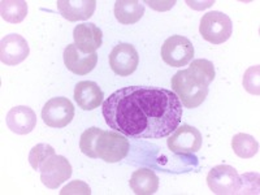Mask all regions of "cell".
<instances>
[{
	"label": "cell",
	"mask_w": 260,
	"mask_h": 195,
	"mask_svg": "<svg viewBox=\"0 0 260 195\" xmlns=\"http://www.w3.org/2000/svg\"><path fill=\"white\" fill-rule=\"evenodd\" d=\"M168 147L178 155L195 154L202 147V134L197 127L183 124L173 132L168 139Z\"/></svg>",
	"instance_id": "9c48e42d"
},
{
	"label": "cell",
	"mask_w": 260,
	"mask_h": 195,
	"mask_svg": "<svg viewBox=\"0 0 260 195\" xmlns=\"http://www.w3.org/2000/svg\"><path fill=\"white\" fill-rule=\"evenodd\" d=\"M241 187L238 194H255L259 190V175L257 173H246L240 176Z\"/></svg>",
	"instance_id": "603a6c76"
},
{
	"label": "cell",
	"mask_w": 260,
	"mask_h": 195,
	"mask_svg": "<svg viewBox=\"0 0 260 195\" xmlns=\"http://www.w3.org/2000/svg\"><path fill=\"white\" fill-rule=\"evenodd\" d=\"M7 125L11 132L25 136L32 132L37 125L36 112L27 106L13 107L7 115Z\"/></svg>",
	"instance_id": "5bb4252c"
},
{
	"label": "cell",
	"mask_w": 260,
	"mask_h": 195,
	"mask_svg": "<svg viewBox=\"0 0 260 195\" xmlns=\"http://www.w3.org/2000/svg\"><path fill=\"white\" fill-rule=\"evenodd\" d=\"M199 31L203 39L212 45H221L231 38L233 24L229 16L219 11H213L203 15L199 25Z\"/></svg>",
	"instance_id": "277c9868"
},
{
	"label": "cell",
	"mask_w": 260,
	"mask_h": 195,
	"mask_svg": "<svg viewBox=\"0 0 260 195\" xmlns=\"http://www.w3.org/2000/svg\"><path fill=\"white\" fill-rule=\"evenodd\" d=\"M52 155H55V150H53L52 146L46 145V143H39V145L34 146L31 148L29 154V162L30 166L32 167L34 171H39L41 166L48 157H51Z\"/></svg>",
	"instance_id": "44dd1931"
},
{
	"label": "cell",
	"mask_w": 260,
	"mask_h": 195,
	"mask_svg": "<svg viewBox=\"0 0 260 195\" xmlns=\"http://www.w3.org/2000/svg\"><path fill=\"white\" fill-rule=\"evenodd\" d=\"M60 15L65 20L76 22V21L89 20L95 12L96 2L95 0H59L56 2Z\"/></svg>",
	"instance_id": "9a60e30c"
},
{
	"label": "cell",
	"mask_w": 260,
	"mask_h": 195,
	"mask_svg": "<svg viewBox=\"0 0 260 195\" xmlns=\"http://www.w3.org/2000/svg\"><path fill=\"white\" fill-rule=\"evenodd\" d=\"M74 46L83 53H94L102 46L103 32L95 24H81L73 30Z\"/></svg>",
	"instance_id": "4fadbf2b"
},
{
	"label": "cell",
	"mask_w": 260,
	"mask_h": 195,
	"mask_svg": "<svg viewBox=\"0 0 260 195\" xmlns=\"http://www.w3.org/2000/svg\"><path fill=\"white\" fill-rule=\"evenodd\" d=\"M74 117V106L68 98H52L42 110V118L51 127L68 126Z\"/></svg>",
	"instance_id": "ba28073f"
},
{
	"label": "cell",
	"mask_w": 260,
	"mask_h": 195,
	"mask_svg": "<svg viewBox=\"0 0 260 195\" xmlns=\"http://www.w3.org/2000/svg\"><path fill=\"white\" fill-rule=\"evenodd\" d=\"M208 187L213 194L233 195L238 194L241 180L238 172L231 166H216L207 176Z\"/></svg>",
	"instance_id": "8992f818"
},
{
	"label": "cell",
	"mask_w": 260,
	"mask_h": 195,
	"mask_svg": "<svg viewBox=\"0 0 260 195\" xmlns=\"http://www.w3.org/2000/svg\"><path fill=\"white\" fill-rule=\"evenodd\" d=\"M232 148L237 156L242 159H250L259 152V143L252 136L238 133L232 139Z\"/></svg>",
	"instance_id": "ffe728a7"
},
{
	"label": "cell",
	"mask_w": 260,
	"mask_h": 195,
	"mask_svg": "<svg viewBox=\"0 0 260 195\" xmlns=\"http://www.w3.org/2000/svg\"><path fill=\"white\" fill-rule=\"evenodd\" d=\"M0 15L9 24H20L27 15V3L24 0H3L0 3Z\"/></svg>",
	"instance_id": "d6986e66"
},
{
	"label": "cell",
	"mask_w": 260,
	"mask_h": 195,
	"mask_svg": "<svg viewBox=\"0 0 260 195\" xmlns=\"http://www.w3.org/2000/svg\"><path fill=\"white\" fill-rule=\"evenodd\" d=\"M129 148V141L125 138L124 134L118 133L116 130L104 132L101 129L95 137L91 157L102 159L107 162H117L126 156Z\"/></svg>",
	"instance_id": "3957f363"
},
{
	"label": "cell",
	"mask_w": 260,
	"mask_h": 195,
	"mask_svg": "<svg viewBox=\"0 0 260 195\" xmlns=\"http://www.w3.org/2000/svg\"><path fill=\"white\" fill-rule=\"evenodd\" d=\"M259 72H260L259 65L251 67V68H248L247 71L245 72V76H243V87H245L246 91L250 92V94H254V95L260 94Z\"/></svg>",
	"instance_id": "7402d4cb"
},
{
	"label": "cell",
	"mask_w": 260,
	"mask_h": 195,
	"mask_svg": "<svg viewBox=\"0 0 260 195\" xmlns=\"http://www.w3.org/2000/svg\"><path fill=\"white\" fill-rule=\"evenodd\" d=\"M30 53L29 45L24 37L18 34H9L2 39L0 43V60L9 67L24 61Z\"/></svg>",
	"instance_id": "8fae6325"
},
{
	"label": "cell",
	"mask_w": 260,
	"mask_h": 195,
	"mask_svg": "<svg viewBox=\"0 0 260 195\" xmlns=\"http://www.w3.org/2000/svg\"><path fill=\"white\" fill-rule=\"evenodd\" d=\"M145 15V6L138 0H117L115 3V16L122 25H133Z\"/></svg>",
	"instance_id": "ac0fdd59"
},
{
	"label": "cell",
	"mask_w": 260,
	"mask_h": 195,
	"mask_svg": "<svg viewBox=\"0 0 260 195\" xmlns=\"http://www.w3.org/2000/svg\"><path fill=\"white\" fill-rule=\"evenodd\" d=\"M104 94L99 85L92 81H82L74 87V99L83 111H91L103 103Z\"/></svg>",
	"instance_id": "2e32d148"
},
{
	"label": "cell",
	"mask_w": 260,
	"mask_h": 195,
	"mask_svg": "<svg viewBox=\"0 0 260 195\" xmlns=\"http://www.w3.org/2000/svg\"><path fill=\"white\" fill-rule=\"evenodd\" d=\"M215 78V67L210 60L197 59L187 69L172 78V90L186 108H197L208 95V86Z\"/></svg>",
	"instance_id": "7a4b0ae2"
},
{
	"label": "cell",
	"mask_w": 260,
	"mask_h": 195,
	"mask_svg": "<svg viewBox=\"0 0 260 195\" xmlns=\"http://www.w3.org/2000/svg\"><path fill=\"white\" fill-rule=\"evenodd\" d=\"M129 183L137 195H152L159 189V177L154 171L141 168L134 171Z\"/></svg>",
	"instance_id": "e0dca14e"
},
{
	"label": "cell",
	"mask_w": 260,
	"mask_h": 195,
	"mask_svg": "<svg viewBox=\"0 0 260 195\" xmlns=\"http://www.w3.org/2000/svg\"><path fill=\"white\" fill-rule=\"evenodd\" d=\"M161 57L169 67H185L194 57V46L182 36H172L161 46Z\"/></svg>",
	"instance_id": "5b68a950"
},
{
	"label": "cell",
	"mask_w": 260,
	"mask_h": 195,
	"mask_svg": "<svg viewBox=\"0 0 260 195\" xmlns=\"http://www.w3.org/2000/svg\"><path fill=\"white\" fill-rule=\"evenodd\" d=\"M41 181L48 189H57L72 176V166L61 155H52L41 166Z\"/></svg>",
	"instance_id": "52a82bcc"
},
{
	"label": "cell",
	"mask_w": 260,
	"mask_h": 195,
	"mask_svg": "<svg viewBox=\"0 0 260 195\" xmlns=\"http://www.w3.org/2000/svg\"><path fill=\"white\" fill-rule=\"evenodd\" d=\"M64 64L72 73L78 76H86L96 67L98 55L94 53H83L74 45H68L64 50Z\"/></svg>",
	"instance_id": "7c38bea8"
},
{
	"label": "cell",
	"mask_w": 260,
	"mask_h": 195,
	"mask_svg": "<svg viewBox=\"0 0 260 195\" xmlns=\"http://www.w3.org/2000/svg\"><path fill=\"white\" fill-rule=\"evenodd\" d=\"M110 129L132 138L159 139L175 132L182 120V103L171 90L127 86L103 102Z\"/></svg>",
	"instance_id": "6da1fadb"
},
{
	"label": "cell",
	"mask_w": 260,
	"mask_h": 195,
	"mask_svg": "<svg viewBox=\"0 0 260 195\" xmlns=\"http://www.w3.org/2000/svg\"><path fill=\"white\" fill-rule=\"evenodd\" d=\"M61 195H69V194H85V195H90L91 194V189L89 187V185H86L85 182L82 181H73L68 185V186H65L64 189L60 191Z\"/></svg>",
	"instance_id": "cb8c5ba5"
},
{
	"label": "cell",
	"mask_w": 260,
	"mask_h": 195,
	"mask_svg": "<svg viewBox=\"0 0 260 195\" xmlns=\"http://www.w3.org/2000/svg\"><path fill=\"white\" fill-rule=\"evenodd\" d=\"M138 52L130 43H120L110 53L111 69L121 77H126L134 73L138 67Z\"/></svg>",
	"instance_id": "30bf717a"
}]
</instances>
